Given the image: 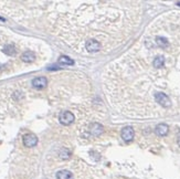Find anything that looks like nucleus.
<instances>
[{
    "mask_svg": "<svg viewBox=\"0 0 180 179\" xmlns=\"http://www.w3.org/2000/svg\"><path fill=\"white\" fill-rule=\"evenodd\" d=\"M74 119H75V117H74L73 113H71L69 111L61 112L60 115H59V121L63 125H70V124L73 123Z\"/></svg>",
    "mask_w": 180,
    "mask_h": 179,
    "instance_id": "1",
    "label": "nucleus"
},
{
    "mask_svg": "<svg viewBox=\"0 0 180 179\" xmlns=\"http://www.w3.org/2000/svg\"><path fill=\"white\" fill-rule=\"evenodd\" d=\"M38 144V138L33 134H27L23 136V145L26 147H34Z\"/></svg>",
    "mask_w": 180,
    "mask_h": 179,
    "instance_id": "2",
    "label": "nucleus"
},
{
    "mask_svg": "<svg viewBox=\"0 0 180 179\" xmlns=\"http://www.w3.org/2000/svg\"><path fill=\"white\" fill-rule=\"evenodd\" d=\"M46 85H48V80L44 76H39V78H36L32 80V86L38 90L44 89Z\"/></svg>",
    "mask_w": 180,
    "mask_h": 179,
    "instance_id": "3",
    "label": "nucleus"
},
{
    "mask_svg": "<svg viewBox=\"0 0 180 179\" xmlns=\"http://www.w3.org/2000/svg\"><path fill=\"white\" fill-rule=\"evenodd\" d=\"M134 135H135V132H134V129H133V127L127 126V127L123 128L122 138L125 140V142H130V140L134 138Z\"/></svg>",
    "mask_w": 180,
    "mask_h": 179,
    "instance_id": "4",
    "label": "nucleus"
},
{
    "mask_svg": "<svg viewBox=\"0 0 180 179\" xmlns=\"http://www.w3.org/2000/svg\"><path fill=\"white\" fill-rule=\"evenodd\" d=\"M169 131V127L166 124H159L156 126V134L158 136H166Z\"/></svg>",
    "mask_w": 180,
    "mask_h": 179,
    "instance_id": "5",
    "label": "nucleus"
},
{
    "mask_svg": "<svg viewBox=\"0 0 180 179\" xmlns=\"http://www.w3.org/2000/svg\"><path fill=\"white\" fill-rule=\"evenodd\" d=\"M34 59H36V54H34L32 51H26L25 53L21 56V60L23 61V62H27V63L33 62Z\"/></svg>",
    "mask_w": 180,
    "mask_h": 179,
    "instance_id": "6",
    "label": "nucleus"
},
{
    "mask_svg": "<svg viewBox=\"0 0 180 179\" xmlns=\"http://www.w3.org/2000/svg\"><path fill=\"white\" fill-rule=\"evenodd\" d=\"M56 177H58V179H74L73 174L69 170H60L56 174Z\"/></svg>",
    "mask_w": 180,
    "mask_h": 179,
    "instance_id": "7",
    "label": "nucleus"
},
{
    "mask_svg": "<svg viewBox=\"0 0 180 179\" xmlns=\"http://www.w3.org/2000/svg\"><path fill=\"white\" fill-rule=\"evenodd\" d=\"M91 132H92V134L94 136H98L101 135V134L103 133V127L102 125H100V124L95 123L92 125V127H91Z\"/></svg>",
    "mask_w": 180,
    "mask_h": 179,
    "instance_id": "8",
    "label": "nucleus"
},
{
    "mask_svg": "<svg viewBox=\"0 0 180 179\" xmlns=\"http://www.w3.org/2000/svg\"><path fill=\"white\" fill-rule=\"evenodd\" d=\"M59 63H60V64H64V65H73L74 61L72 60V59L69 58V56H60V59H59Z\"/></svg>",
    "mask_w": 180,
    "mask_h": 179,
    "instance_id": "9",
    "label": "nucleus"
},
{
    "mask_svg": "<svg viewBox=\"0 0 180 179\" xmlns=\"http://www.w3.org/2000/svg\"><path fill=\"white\" fill-rule=\"evenodd\" d=\"M3 53H6L7 56H13L16 53V49L12 44H8L3 48Z\"/></svg>",
    "mask_w": 180,
    "mask_h": 179,
    "instance_id": "10",
    "label": "nucleus"
},
{
    "mask_svg": "<svg viewBox=\"0 0 180 179\" xmlns=\"http://www.w3.org/2000/svg\"><path fill=\"white\" fill-rule=\"evenodd\" d=\"M177 143H178V145H179V147H180V137L178 138V140H177Z\"/></svg>",
    "mask_w": 180,
    "mask_h": 179,
    "instance_id": "11",
    "label": "nucleus"
},
{
    "mask_svg": "<svg viewBox=\"0 0 180 179\" xmlns=\"http://www.w3.org/2000/svg\"><path fill=\"white\" fill-rule=\"evenodd\" d=\"M177 5H178V6H180V1H178V2H177Z\"/></svg>",
    "mask_w": 180,
    "mask_h": 179,
    "instance_id": "12",
    "label": "nucleus"
}]
</instances>
